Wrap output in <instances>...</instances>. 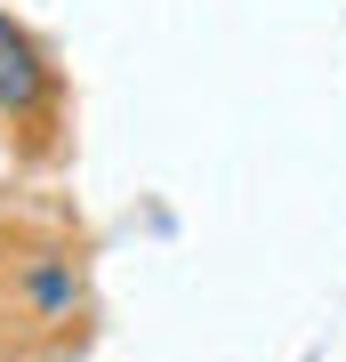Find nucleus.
<instances>
[{
	"label": "nucleus",
	"instance_id": "obj_1",
	"mask_svg": "<svg viewBox=\"0 0 346 362\" xmlns=\"http://www.w3.org/2000/svg\"><path fill=\"white\" fill-rule=\"evenodd\" d=\"M8 306L25 314L33 330H64V322H81V306H89V274H81L73 250L40 242V250H25V258L8 266Z\"/></svg>",
	"mask_w": 346,
	"mask_h": 362
},
{
	"label": "nucleus",
	"instance_id": "obj_2",
	"mask_svg": "<svg viewBox=\"0 0 346 362\" xmlns=\"http://www.w3.org/2000/svg\"><path fill=\"white\" fill-rule=\"evenodd\" d=\"M49 105H57V65H49V49H40V40L0 8V113H8V121H40Z\"/></svg>",
	"mask_w": 346,
	"mask_h": 362
}]
</instances>
